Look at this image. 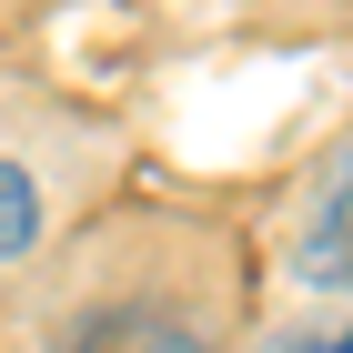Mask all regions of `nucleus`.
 Returning a JSON list of instances; mask_svg holds the SVG:
<instances>
[{
    "instance_id": "nucleus-2",
    "label": "nucleus",
    "mask_w": 353,
    "mask_h": 353,
    "mask_svg": "<svg viewBox=\"0 0 353 353\" xmlns=\"http://www.w3.org/2000/svg\"><path fill=\"white\" fill-rule=\"evenodd\" d=\"M71 353H202V343H192V323H172L152 303H121V313H101Z\"/></svg>"
},
{
    "instance_id": "nucleus-4",
    "label": "nucleus",
    "mask_w": 353,
    "mask_h": 353,
    "mask_svg": "<svg viewBox=\"0 0 353 353\" xmlns=\"http://www.w3.org/2000/svg\"><path fill=\"white\" fill-rule=\"evenodd\" d=\"M283 353H353V323L343 333H313V343H283Z\"/></svg>"
},
{
    "instance_id": "nucleus-3",
    "label": "nucleus",
    "mask_w": 353,
    "mask_h": 353,
    "mask_svg": "<svg viewBox=\"0 0 353 353\" xmlns=\"http://www.w3.org/2000/svg\"><path fill=\"white\" fill-rule=\"evenodd\" d=\"M30 232H41V182L21 162H0V252H21Z\"/></svg>"
},
{
    "instance_id": "nucleus-1",
    "label": "nucleus",
    "mask_w": 353,
    "mask_h": 353,
    "mask_svg": "<svg viewBox=\"0 0 353 353\" xmlns=\"http://www.w3.org/2000/svg\"><path fill=\"white\" fill-rule=\"evenodd\" d=\"M293 272L313 283V293H343V283H353V152H343V162L323 172V192H313V212H303Z\"/></svg>"
}]
</instances>
